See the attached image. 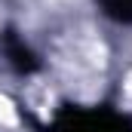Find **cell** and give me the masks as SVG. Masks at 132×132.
I'll list each match as a JSON object with an SVG mask.
<instances>
[{"mask_svg":"<svg viewBox=\"0 0 132 132\" xmlns=\"http://www.w3.org/2000/svg\"><path fill=\"white\" fill-rule=\"evenodd\" d=\"M0 123L3 126H15V108H12V101L3 98V95H0Z\"/></svg>","mask_w":132,"mask_h":132,"instance_id":"obj_1","label":"cell"}]
</instances>
